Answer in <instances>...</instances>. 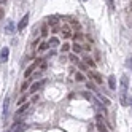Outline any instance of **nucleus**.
I'll return each mask as SVG.
<instances>
[{"instance_id": "2", "label": "nucleus", "mask_w": 132, "mask_h": 132, "mask_svg": "<svg viewBox=\"0 0 132 132\" xmlns=\"http://www.w3.org/2000/svg\"><path fill=\"white\" fill-rule=\"evenodd\" d=\"M61 34H62L64 38H72V30H70V26H69V24H64V26L61 27Z\"/></svg>"}, {"instance_id": "16", "label": "nucleus", "mask_w": 132, "mask_h": 132, "mask_svg": "<svg viewBox=\"0 0 132 132\" xmlns=\"http://www.w3.org/2000/svg\"><path fill=\"white\" fill-rule=\"evenodd\" d=\"M48 45L51 46V48H57V46H59V40L56 38V37H53V38L50 40V43H48Z\"/></svg>"}, {"instance_id": "34", "label": "nucleus", "mask_w": 132, "mask_h": 132, "mask_svg": "<svg viewBox=\"0 0 132 132\" xmlns=\"http://www.w3.org/2000/svg\"><path fill=\"white\" fill-rule=\"evenodd\" d=\"M129 105H130V107H132V99H130V100H129Z\"/></svg>"}, {"instance_id": "26", "label": "nucleus", "mask_w": 132, "mask_h": 132, "mask_svg": "<svg viewBox=\"0 0 132 132\" xmlns=\"http://www.w3.org/2000/svg\"><path fill=\"white\" fill-rule=\"evenodd\" d=\"M126 65L132 70V57H127V61H126Z\"/></svg>"}, {"instance_id": "32", "label": "nucleus", "mask_w": 132, "mask_h": 132, "mask_svg": "<svg viewBox=\"0 0 132 132\" xmlns=\"http://www.w3.org/2000/svg\"><path fill=\"white\" fill-rule=\"evenodd\" d=\"M59 30H61V29H59V26H56V27H53V32H54V34H56V32H59Z\"/></svg>"}, {"instance_id": "6", "label": "nucleus", "mask_w": 132, "mask_h": 132, "mask_svg": "<svg viewBox=\"0 0 132 132\" xmlns=\"http://www.w3.org/2000/svg\"><path fill=\"white\" fill-rule=\"evenodd\" d=\"M27 22H29V14L26 13V16H22V19L19 21V24H18V30H24V27L27 26Z\"/></svg>"}, {"instance_id": "9", "label": "nucleus", "mask_w": 132, "mask_h": 132, "mask_svg": "<svg viewBox=\"0 0 132 132\" xmlns=\"http://www.w3.org/2000/svg\"><path fill=\"white\" fill-rule=\"evenodd\" d=\"M97 129H99V132H108L105 127V122L102 121V116H97Z\"/></svg>"}, {"instance_id": "18", "label": "nucleus", "mask_w": 132, "mask_h": 132, "mask_svg": "<svg viewBox=\"0 0 132 132\" xmlns=\"http://www.w3.org/2000/svg\"><path fill=\"white\" fill-rule=\"evenodd\" d=\"M92 78L96 80V83H97V84H102V77H100L97 72H92Z\"/></svg>"}, {"instance_id": "14", "label": "nucleus", "mask_w": 132, "mask_h": 132, "mask_svg": "<svg viewBox=\"0 0 132 132\" xmlns=\"http://www.w3.org/2000/svg\"><path fill=\"white\" fill-rule=\"evenodd\" d=\"M70 26H72V27H73V29L77 30V32H80V30H81L80 22H78V21H75V19H70Z\"/></svg>"}, {"instance_id": "30", "label": "nucleus", "mask_w": 132, "mask_h": 132, "mask_svg": "<svg viewBox=\"0 0 132 132\" xmlns=\"http://www.w3.org/2000/svg\"><path fill=\"white\" fill-rule=\"evenodd\" d=\"M86 88H89V89H96V88H94V84H92L91 81H88V83H86Z\"/></svg>"}, {"instance_id": "27", "label": "nucleus", "mask_w": 132, "mask_h": 132, "mask_svg": "<svg viewBox=\"0 0 132 132\" xmlns=\"http://www.w3.org/2000/svg\"><path fill=\"white\" fill-rule=\"evenodd\" d=\"M107 2H108V6H110V10L113 11V10H115V3H113V0H107Z\"/></svg>"}, {"instance_id": "21", "label": "nucleus", "mask_w": 132, "mask_h": 132, "mask_svg": "<svg viewBox=\"0 0 132 132\" xmlns=\"http://www.w3.org/2000/svg\"><path fill=\"white\" fill-rule=\"evenodd\" d=\"M50 48V45L48 43H40V46H38V51H46Z\"/></svg>"}, {"instance_id": "11", "label": "nucleus", "mask_w": 132, "mask_h": 132, "mask_svg": "<svg viewBox=\"0 0 132 132\" xmlns=\"http://www.w3.org/2000/svg\"><path fill=\"white\" fill-rule=\"evenodd\" d=\"M8 107H10V97H5V102H3V118H6V115H8Z\"/></svg>"}, {"instance_id": "12", "label": "nucleus", "mask_w": 132, "mask_h": 132, "mask_svg": "<svg viewBox=\"0 0 132 132\" xmlns=\"http://www.w3.org/2000/svg\"><path fill=\"white\" fill-rule=\"evenodd\" d=\"M119 100H121V105H122V107H127L129 100H127V97H126V92H121V94H119Z\"/></svg>"}, {"instance_id": "5", "label": "nucleus", "mask_w": 132, "mask_h": 132, "mask_svg": "<svg viewBox=\"0 0 132 132\" xmlns=\"http://www.w3.org/2000/svg\"><path fill=\"white\" fill-rule=\"evenodd\" d=\"M27 108H29V103H26V105H22V107H21L19 110H18V113H16V116H14V121H16V122L19 121V118H21V116L24 115V113L27 111Z\"/></svg>"}, {"instance_id": "13", "label": "nucleus", "mask_w": 132, "mask_h": 132, "mask_svg": "<svg viewBox=\"0 0 132 132\" xmlns=\"http://www.w3.org/2000/svg\"><path fill=\"white\" fill-rule=\"evenodd\" d=\"M40 37H48V24H42V27H40Z\"/></svg>"}, {"instance_id": "20", "label": "nucleus", "mask_w": 132, "mask_h": 132, "mask_svg": "<svg viewBox=\"0 0 132 132\" xmlns=\"http://www.w3.org/2000/svg\"><path fill=\"white\" fill-rule=\"evenodd\" d=\"M72 38H73L75 42H77V40H81V38H83V34H81V32H75V34L72 35Z\"/></svg>"}, {"instance_id": "1", "label": "nucleus", "mask_w": 132, "mask_h": 132, "mask_svg": "<svg viewBox=\"0 0 132 132\" xmlns=\"http://www.w3.org/2000/svg\"><path fill=\"white\" fill-rule=\"evenodd\" d=\"M42 61H43V59H37V61H35V62H34L32 65H29V67L26 69V72H24V77H26V78H29L30 75L34 73V70L37 69V65H38V62H42Z\"/></svg>"}, {"instance_id": "23", "label": "nucleus", "mask_w": 132, "mask_h": 132, "mask_svg": "<svg viewBox=\"0 0 132 132\" xmlns=\"http://www.w3.org/2000/svg\"><path fill=\"white\" fill-rule=\"evenodd\" d=\"M27 88H29V83L24 81V83H22V86H21V92H26V89H27Z\"/></svg>"}, {"instance_id": "19", "label": "nucleus", "mask_w": 132, "mask_h": 132, "mask_svg": "<svg viewBox=\"0 0 132 132\" xmlns=\"http://www.w3.org/2000/svg\"><path fill=\"white\" fill-rule=\"evenodd\" d=\"M108 86H110V89H115V86H116V81H115V77H111L108 78Z\"/></svg>"}, {"instance_id": "33", "label": "nucleus", "mask_w": 132, "mask_h": 132, "mask_svg": "<svg viewBox=\"0 0 132 132\" xmlns=\"http://www.w3.org/2000/svg\"><path fill=\"white\" fill-rule=\"evenodd\" d=\"M3 16H5V13H3L2 8H0V19H3Z\"/></svg>"}, {"instance_id": "10", "label": "nucleus", "mask_w": 132, "mask_h": 132, "mask_svg": "<svg viewBox=\"0 0 132 132\" xmlns=\"http://www.w3.org/2000/svg\"><path fill=\"white\" fill-rule=\"evenodd\" d=\"M43 84H45V81H37V83H34V84H32V88H30V92L35 94L37 91H38V89L43 86Z\"/></svg>"}, {"instance_id": "28", "label": "nucleus", "mask_w": 132, "mask_h": 132, "mask_svg": "<svg viewBox=\"0 0 132 132\" xmlns=\"http://www.w3.org/2000/svg\"><path fill=\"white\" fill-rule=\"evenodd\" d=\"M77 81H84V77H83V73H77Z\"/></svg>"}, {"instance_id": "29", "label": "nucleus", "mask_w": 132, "mask_h": 132, "mask_svg": "<svg viewBox=\"0 0 132 132\" xmlns=\"http://www.w3.org/2000/svg\"><path fill=\"white\" fill-rule=\"evenodd\" d=\"M24 102H26V96H22V97H21L19 100H18V105H22Z\"/></svg>"}, {"instance_id": "24", "label": "nucleus", "mask_w": 132, "mask_h": 132, "mask_svg": "<svg viewBox=\"0 0 132 132\" xmlns=\"http://www.w3.org/2000/svg\"><path fill=\"white\" fill-rule=\"evenodd\" d=\"M61 50H62L64 53H65V51H69V50H70V45H69V43H64V45H62V48H61Z\"/></svg>"}, {"instance_id": "31", "label": "nucleus", "mask_w": 132, "mask_h": 132, "mask_svg": "<svg viewBox=\"0 0 132 132\" xmlns=\"http://www.w3.org/2000/svg\"><path fill=\"white\" fill-rule=\"evenodd\" d=\"M40 69H42V70L46 69V62H45V61H42V67H40Z\"/></svg>"}, {"instance_id": "8", "label": "nucleus", "mask_w": 132, "mask_h": 132, "mask_svg": "<svg viewBox=\"0 0 132 132\" xmlns=\"http://www.w3.org/2000/svg\"><path fill=\"white\" fill-rule=\"evenodd\" d=\"M14 30H16V27H14L13 21H8V22H6V27H5V32H6L8 35H13Z\"/></svg>"}, {"instance_id": "7", "label": "nucleus", "mask_w": 132, "mask_h": 132, "mask_svg": "<svg viewBox=\"0 0 132 132\" xmlns=\"http://www.w3.org/2000/svg\"><path fill=\"white\" fill-rule=\"evenodd\" d=\"M127 84H129V78H127V75H122V77H121V92H126Z\"/></svg>"}, {"instance_id": "15", "label": "nucleus", "mask_w": 132, "mask_h": 132, "mask_svg": "<svg viewBox=\"0 0 132 132\" xmlns=\"http://www.w3.org/2000/svg\"><path fill=\"white\" fill-rule=\"evenodd\" d=\"M84 64H86V67H96V62H94L91 57H89V56H88V57H84V61H83Z\"/></svg>"}, {"instance_id": "22", "label": "nucleus", "mask_w": 132, "mask_h": 132, "mask_svg": "<svg viewBox=\"0 0 132 132\" xmlns=\"http://www.w3.org/2000/svg\"><path fill=\"white\" fill-rule=\"evenodd\" d=\"M83 97H84V99H88V100H92V102L96 100V99L92 97V94H89V92H83Z\"/></svg>"}, {"instance_id": "35", "label": "nucleus", "mask_w": 132, "mask_h": 132, "mask_svg": "<svg viewBox=\"0 0 132 132\" xmlns=\"http://www.w3.org/2000/svg\"><path fill=\"white\" fill-rule=\"evenodd\" d=\"M2 2H5V0H2Z\"/></svg>"}, {"instance_id": "17", "label": "nucleus", "mask_w": 132, "mask_h": 132, "mask_svg": "<svg viewBox=\"0 0 132 132\" xmlns=\"http://www.w3.org/2000/svg\"><path fill=\"white\" fill-rule=\"evenodd\" d=\"M72 50H73V53H77V54H78V53H81V51H83V46H81L80 43H75V45L72 46Z\"/></svg>"}, {"instance_id": "25", "label": "nucleus", "mask_w": 132, "mask_h": 132, "mask_svg": "<svg viewBox=\"0 0 132 132\" xmlns=\"http://www.w3.org/2000/svg\"><path fill=\"white\" fill-rule=\"evenodd\" d=\"M70 61H72V62H75V64H78V62H80V61H78V57H77L75 54H72V56H70Z\"/></svg>"}, {"instance_id": "3", "label": "nucleus", "mask_w": 132, "mask_h": 132, "mask_svg": "<svg viewBox=\"0 0 132 132\" xmlns=\"http://www.w3.org/2000/svg\"><path fill=\"white\" fill-rule=\"evenodd\" d=\"M8 56H10V50L2 48V51H0V64H5L8 61Z\"/></svg>"}, {"instance_id": "4", "label": "nucleus", "mask_w": 132, "mask_h": 132, "mask_svg": "<svg viewBox=\"0 0 132 132\" xmlns=\"http://www.w3.org/2000/svg\"><path fill=\"white\" fill-rule=\"evenodd\" d=\"M48 26H51V27H56L59 24V21H61V18L59 16H56V14H53V16H48Z\"/></svg>"}]
</instances>
